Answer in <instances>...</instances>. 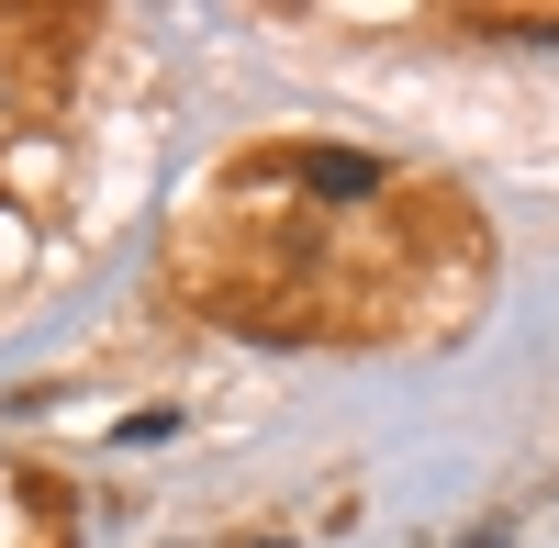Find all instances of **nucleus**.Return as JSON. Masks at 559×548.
Here are the masks:
<instances>
[{
  "label": "nucleus",
  "instance_id": "f257e3e1",
  "mask_svg": "<svg viewBox=\"0 0 559 548\" xmlns=\"http://www.w3.org/2000/svg\"><path fill=\"white\" fill-rule=\"evenodd\" d=\"M292 179H302L313 202H369V191H381V157H358V146H302Z\"/></svg>",
  "mask_w": 559,
  "mask_h": 548
}]
</instances>
